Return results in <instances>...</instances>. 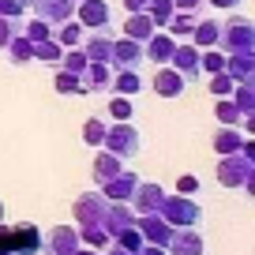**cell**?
I'll list each match as a JSON object with an SVG mask.
<instances>
[{
  "instance_id": "cell-53",
  "label": "cell",
  "mask_w": 255,
  "mask_h": 255,
  "mask_svg": "<svg viewBox=\"0 0 255 255\" xmlns=\"http://www.w3.org/2000/svg\"><path fill=\"white\" fill-rule=\"evenodd\" d=\"M75 4H79V0H75Z\"/></svg>"
},
{
  "instance_id": "cell-2",
  "label": "cell",
  "mask_w": 255,
  "mask_h": 255,
  "mask_svg": "<svg viewBox=\"0 0 255 255\" xmlns=\"http://www.w3.org/2000/svg\"><path fill=\"white\" fill-rule=\"evenodd\" d=\"M102 146H105L109 154H117L120 161H124V158H135V154L143 150V135H139L135 120H117L113 128H105Z\"/></svg>"
},
{
  "instance_id": "cell-35",
  "label": "cell",
  "mask_w": 255,
  "mask_h": 255,
  "mask_svg": "<svg viewBox=\"0 0 255 255\" xmlns=\"http://www.w3.org/2000/svg\"><path fill=\"white\" fill-rule=\"evenodd\" d=\"M102 139H105V124H102V117H90L87 124H83V143L94 146V150H102Z\"/></svg>"
},
{
  "instance_id": "cell-49",
  "label": "cell",
  "mask_w": 255,
  "mask_h": 255,
  "mask_svg": "<svg viewBox=\"0 0 255 255\" xmlns=\"http://www.w3.org/2000/svg\"><path fill=\"white\" fill-rule=\"evenodd\" d=\"M105 255H135V252H128V248H120V244H109V248H105Z\"/></svg>"
},
{
  "instance_id": "cell-36",
  "label": "cell",
  "mask_w": 255,
  "mask_h": 255,
  "mask_svg": "<svg viewBox=\"0 0 255 255\" xmlns=\"http://www.w3.org/2000/svg\"><path fill=\"white\" fill-rule=\"evenodd\" d=\"M60 53H64V49L56 45L53 38H45V41H34V60H41V64H60Z\"/></svg>"
},
{
  "instance_id": "cell-15",
  "label": "cell",
  "mask_w": 255,
  "mask_h": 255,
  "mask_svg": "<svg viewBox=\"0 0 255 255\" xmlns=\"http://www.w3.org/2000/svg\"><path fill=\"white\" fill-rule=\"evenodd\" d=\"M30 4H34V11H38L34 19H41V23H49V26L72 19V11H75V0H30Z\"/></svg>"
},
{
  "instance_id": "cell-28",
  "label": "cell",
  "mask_w": 255,
  "mask_h": 255,
  "mask_svg": "<svg viewBox=\"0 0 255 255\" xmlns=\"http://www.w3.org/2000/svg\"><path fill=\"white\" fill-rule=\"evenodd\" d=\"M244 146V135H240L237 128H218L214 131V150L218 154H237Z\"/></svg>"
},
{
  "instance_id": "cell-32",
  "label": "cell",
  "mask_w": 255,
  "mask_h": 255,
  "mask_svg": "<svg viewBox=\"0 0 255 255\" xmlns=\"http://www.w3.org/2000/svg\"><path fill=\"white\" fill-rule=\"evenodd\" d=\"M173 0H150V4H146V15H150V23L154 26H161V30H165L169 26V19H173Z\"/></svg>"
},
{
  "instance_id": "cell-44",
  "label": "cell",
  "mask_w": 255,
  "mask_h": 255,
  "mask_svg": "<svg viewBox=\"0 0 255 255\" xmlns=\"http://www.w3.org/2000/svg\"><path fill=\"white\" fill-rule=\"evenodd\" d=\"M195 191H199V176L184 173L180 180H176V195H195Z\"/></svg>"
},
{
  "instance_id": "cell-48",
  "label": "cell",
  "mask_w": 255,
  "mask_h": 255,
  "mask_svg": "<svg viewBox=\"0 0 255 255\" xmlns=\"http://www.w3.org/2000/svg\"><path fill=\"white\" fill-rule=\"evenodd\" d=\"M139 255H165V248H158V244H143V248H139Z\"/></svg>"
},
{
  "instance_id": "cell-1",
  "label": "cell",
  "mask_w": 255,
  "mask_h": 255,
  "mask_svg": "<svg viewBox=\"0 0 255 255\" xmlns=\"http://www.w3.org/2000/svg\"><path fill=\"white\" fill-rule=\"evenodd\" d=\"M252 176H255V154H222L218 161V184L222 188H248L252 191Z\"/></svg>"
},
{
  "instance_id": "cell-29",
  "label": "cell",
  "mask_w": 255,
  "mask_h": 255,
  "mask_svg": "<svg viewBox=\"0 0 255 255\" xmlns=\"http://www.w3.org/2000/svg\"><path fill=\"white\" fill-rule=\"evenodd\" d=\"M165 30L173 34L176 41H188V38H191V30H195V19H191V11H173V19H169Z\"/></svg>"
},
{
  "instance_id": "cell-23",
  "label": "cell",
  "mask_w": 255,
  "mask_h": 255,
  "mask_svg": "<svg viewBox=\"0 0 255 255\" xmlns=\"http://www.w3.org/2000/svg\"><path fill=\"white\" fill-rule=\"evenodd\" d=\"M218 34H222V23L214 19H195V30H191V45L195 49H214L218 45Z\"/></svg>"
},
{
  "instance_id": "cell-40",
  "label": "cell",
  "mask_w": 255,
  "mask_h": 255,
  "mask_svg": "<svg viewBox=\"0 0 255 255\" xmlns=\"http://www.w3.org/2000/svg\"><path fill=\"white\" fill-rule=\"evenodd\" d=\"M113 240H117L120 248H128V252H135V255H139V248L146 244V240L139 237V229H135V225H131V229H124V233H120V237H113Z\"/></svg>"
},
{
  "instance_id": "cell-12",
  "label": "cell",
  "mask_w": 255,
  "mask_h": 255,
  "mask_svg": "<svg viewBox=\"0 0 255 255\" xmlns=\"http://www.w3.org/2000/svg\"><path fill=\"white\" fill-rule=\"evenodd\" d=\"M135 225V214H131V207L128 203H109L105 207V214H102V229L109 233V240L113 237H120L124 229H131Z\"/></svg>"
},
{
  "instance_id": "cell-20",
  "label": "cell",
  "mask_w": 255,
  "mask_h": 255,
  "mask_svg": "<svg viewBox=\"0 0 255 255\" xmlns=\"http://www.w3.org/2000/svg\"><path fill=\"white\" fill-rule=\"evenodd\" d=\"M225 75L233 83H255V53H229L225 56Z\"/></svg>"
},
{
  "instance_id": "cell-46",
  "label": "cell",
  "mask_w": 255,
  "mask_h": 255,
  "mask_svg": "<svg viewBox=\"0 0 255 255\" xmlns=\"http://www.w3.org/2000/svg\"><path fill=\"white\" fill-rule=\"evenodd\" d=\"M146 4H150V0H124L128 11H146Z\"/></svg>"
},
{
  "instance_id": "cell-50",
  "label": "cell",
  "mask_w": 255,
  "mask_h": 255,
  "mask_svg": "<svg viewBox=\"0 0 255 255\" xmlns=\"http://www.w3.org/2000/svg\"><path fill=\"white\" fill-rule=\"evenodd\" d=\"M72 255H102V252H94V248H83V244H79V248H75Z\"/></svg>"
},
{
  "instance_id": "cell-37",
  "label": "cell",
  "mask_w": 255,
  "mask_h": 255,
  "mask_svg": "<svg viewBox=\"0 0 255 255\" xmlns=\"http://www.w3.org/2000/svg\"><path fill=\"white\" fill-rule=\"evenodd\" d=\"M60 68H64V72L83 75V68H87V53H83V49H64V53H60Z\"/></svg>"
},
{
  "instance_id": "cell-16",
  "label": "cell",
  "mask_w": 255,
  "mask_h": 255,
  "mask_svg": "<svg viewBox=\"0 0 255 255\" xmlns=\"http://www.w3.org/2000/svg\"><path fill=\"white\" fill-rule=\"evenodd\" d=\"M146 56H143V41H131V38H113V68H139Z\"/></svg>"
},
{
  "instance_id": "cell-4",
  "label": "cell",
  "mask_w": 255,
  "mask_h": 255,
  "mask_svg": "<svg viewBox=\"0 0 255 255\" xmlns=\"http://www.w3.org/2000/svg\"><path fill=\"white\" fill-rule=\"evenodd\" d=\"M218 45L225 49V56L229 53H255V26H252V19L233 15L229 23L222 26V34H218Z\"/></svg>"
},
{
  "instance_id": "cell-8",
  "label": "cell",
  "mask_w": 255,
  "mask_h": 255,
  "mask_svg": "<svg viewBox=\"0 0 255 255\" xmlns=\"http://www.w3.org/2000/svg\"><path fill=\"white\" fill-rule=\"evenodd\" d=\"M128 203L135 207V214H158L161 203H165V188H161V184H154V180H139Z\"/></svg>"
},
{
  "instance_id": "cell-31",
  "label": "cell",
  "mask_w": 255,
  "mask_h": 255,
  "mask_svg": "<svg viewBox=\"0 0 255 255\" xmlns=\"http://www.w3.org/2000/svg\"><path fill=\"white\" fill-rule=\"evenodd\" d=\"M53 87H56V94H64V98H79L83 94V83H79V75L75 72H56V79H53Z\"/></svg>"
},
{
  "instance_id": "cell-19",
  "label": "cell",
  "mask_w": 255,
  "mask_h": 255,
  "mask_svg": "<svg viewBox=\"0 0 255 255\" xmlns=\"http://www.w3.org/2000/svg\"><path fill=\"white\" fill-rule=\"evenodd\" d=\"M150 87H154V94H161V98H180L184 90H188V79H184L180 72H173L169 64H161Z\"/></svg>"
},
{
  "instance_id": "cell-21",
  "label": "cell",
  "mask_w": 255,
  "mask_h": 255,
  "mask_svg": "<svg viewBox=\"0 0 255 255\" xmlns=\"http://www.w3.org/2000/svg\"><path fill=\"white\" fill-rule=\"evenodd\" d=\"M229 102L237 105V113L244 117V124H252L255 120V83H233Z\"/></svg>"
},
{
  "instance_id": "cell-7",
  "label": "cell",
  "mask_w": 255,
  "mask_h": 255,
  "mask_svg": "<svg viewBox=\"0 0 255 255\" xmlns=\"http://www.w3.org/2000/svg\"><path fill=\"white\" fill-rule=\"evenodd\" d=\"M105 207H109V199H105L102 191H83L79 199H75V207H72V214H75V229H79V225H102Z\"/></svg>"
},
{
  "instance_id": "cell-30",
  "label": "cell",
  "mask_w": 255,
  "mask_h": 255,
  "mask_svg": "<svg viewBox=\"0 0 255 255\" xmlns=\"http://www.w3.org/2000/svg\"><path fill=\"white\" fill-rule=\"evenodd\" d=\"M79 244L102 252V248H109V233H105L102 225H79Z\"/></svg>"
},
{
  "instance_id": "cell-43",
  "label": "cell",
  "mask_w": 255,
  "mask_h": 255,
  "mask_svg": "<svg viewBox=\"0 0 255 255\" xmlns=\"http://www.w3.org/2000/svg\"><path fill=\"white\" fill-rule=\"evenodd\" d=\"M26 8V0H0V15L4 19H19Z\"/></svg>"
},
{
  "instance_id": "cell-3",
  "label": "cell",
  "mask_w": 255,
  "mask_h": 255,
  "mask_svg": "<svg viewBox=\"0 0 255 255\" xmlns=\"http://www.w3.org/2000/svg\"><path fill=\"white\" fill-rule=\"evenodd\" d=\"M158 214L173 229H199V222H203V207L195 203V195H165Z\"/></svg>"
},
{
  "instance_id": "cell-13",
  "label": "cell",
  "mask_w": 255,
  "mask_h": 255,
  "mask_svg": "<svg viewBox=\"0 0 255 255\" xmlns=\"http://www.w3.org/2000/svg\"><path fill=\"white\" fill-rule=\"evenodd\" d=\"M207 244H203L199 229H173V240L165 244V255H203Z\"/></svg>"
},
{
  "instance_id": "cell-41",
  "label": "cell",
  "mask_w": 255,
  "mask_h": 255,
  "mask_svg": "<svg viewBox=\"0 0 255 255\" xmlns=\"http://www.w3.org/2000/svg\"><path fill=\"white\" fill-rule=\"evenodd\" d=\"M15 34H23V15L19 19H4L0 15V49L8 45V38H15Z\"/></svg>"
},
{
  "instance_id": "cell-26",
  "label": "cell",
  "mask_w": 255,
  "mask_h": 255,
  "mask_svg": "<svg viewBox=\"0 0 255 255\" xmlns=\"http://www.w3.org/2000/svg\"><path fill=\"white\" fill-rule=\"evenodd\" d=\"M4 53H8V64H15V68H23V64H34V45H30V41L23 38V34L8 38Z\"/></svg>"
},
{
  "instance_id": "cell-5",
  "label": "cell",
  "mask_w": 255,
  "mask_h": 255,
  "mask_svg": "<svg viewBox=\"0 0 255 255\" xmlns=\"http://www.w3.org/2000/svg\"><path fill=\"white\" fill-rule=\"evenodd\" d=\"M75 23L83 30H109L113 34V8L105 0H79L75 4Z\"/></svg>"
},
{
  "instance_id": "cell-52",
  "label": "cell",
  "mask_w": 255,
  "mask_h": 255,
  "mask_svg": "<svg viewBox=\"0 0 255 255\" xmlns=\"http://www.w3.org/2000/svg\"><path fill=\"white\" fill-rule=\"evenodd\" d=\"M0 255H19V252H0Z\"/></svg>"
},
{
  "instance_id": "cell-10",
  "label": "cell",
  "mask_w": 255,
  "mask_h": 255,
  "mask_svg": "<svg viewBox=\"0 0 255 255\" xmlns=\"http://www.w3.org/2000/svg\"><path fill=\"white\" fill-rule=\"evenodd\" d=\"M169 68H173V72H180L184 79H199V49L191 45V41H176V49H173V56H169Z\"/></svg>"
},
{
  "instance_id": "cell-47",
  "label": "cell",
  "mask_w": 255,
  "mask_h": 255,
  "mask_svg": "<svg viewBox=\"0 0 255 255\" xmlns=\"http://www.w3.org/2000/svg\"><path fill=\"white\" fill-rule=\"evenodd\" d=\"M203 4H214V8H237V4H244V0H203Z\"/></svg>"
},
{
  "instance_id": "cell-33",
  "label": "cell",
  "mask_w": 255,
  "mask_h": 255,
  "mask_svg": "<svg viewBox=\"0 0 255 255\" xmlns=\"http://www.w3.org/2000/svg\"><path fill=\"white\" fill-rule=\"evenodd\" d=\"M214 117H218V124H225V128L244 124V117L237 113V105H233L229 98H218V102H214Z\"/></svg>"
},
{
  "instance_id": "cell-18",
  "label": "cell",
  "mask_w": 255,
  "mask_h": 255,
  "mask_svg": "<svg viewBox=\"0 0 255 255\" xmlns=\"http://www.w3.org/2000/svg\"><path fill=\"white\" fill-rule=\"evenodd\" d=\"M173 49H176V38H173L169 30H165V34H158V30H154L150 38L143 41V56H146L150 64H158V68H161V64H169Z\"/></svg>"
},
{
  "instance_id": "cell-11",
  "label": "cell",
  "mask_w": 255,
  "mask_h": 255,
  "mask_svg": "<svg viewBox=\"0 0 255 255\" xmlns=\"http://www.w3.org/2000/svg\"><path fill=\"white\" fill-rule=\"evenodd\" d=\"M83 53H87L90 64H113V38L109 30H94V34H83Z\"/></svg>"
},
{
  "instance_id": "cell-27",
  "label": "cell",
  "mask_w": 255,
  "mask_h": 255,
  "mask_svg": "<svg viewBox=\"0 0 255 255\" xmlns=\"http://www.w3.org/2000/svg\"><path fill=\"white\" fill-rule=\"evenodd\" d=\"M120 169H124V161H120L117 154H109V150H105V154H98V158H94L90 173H94V180H98V184H105V180H113V176H117Z\"/></svg>"
},
{
  "instance_id": "cell-17",
  "label": "cell",
  "mask_w": 255,
  "mask_h": 255,
  "mask_svg": "<svg viewBox=\"0 0 255 255\" xmlns=\"http://www.w3.org/2000/svg\"><path fill=\"white\" fill-rule=\"evenodd\" d=\"M79 83H83V94H102V90H109V83H113V64H90V60H87Z\"/></svg>"
},
{
  "instance_id": "cell-6",
  "label": "cell",
  "mask_w": 255,
  "mask_h": 255,
  "mask_svg": "<svg viewBox=\"0 0 255 255\" xmlns=\"http://www.w3.org/2000/svg\"><path fill=\"white\" fill-rule=\"evenodd\" d=\"M38 248L45 255H72L75 248H79V229H75V225H53V229H45V237L38 240Z\"/></svg>"
},
{
  "instance_id": "cell-54",
  "label": "cell",
  "mask_w": 255,
  "mask_h": 255,
  "mask_svg": "<svg viewBox=\"0 0 255 255\" xmlns=\"http://www.w3.org/2000/svg\"><path fill=\"white\" fill-rule=\"evenodd\" d=\"M26 4H30V0H26Z\"/></svg>"
},
{
  "instance_id": "cell-25",
  "label": "cell",
  "mask_w": 255,
  "mask_h": 255,
  "mask_svg": "<svg viewBox=\"0 0 255 255\" xmlns=\"http://www.w3.org/2000/svg\"><path fill=\"white\" fill-rule=\"evenodd\" d=\"M83 34H87V30H83L75 19H64V23H56L53 41H56L60 49H79V45H83Z\"/></svg>"
},
{
  "instance_id": "cell-45",
  "label": "cell",
  "mask_w": 255,
  "mask_h": 255,
  "mask_svg": "<svg viewBox=\"0 0 255 255\" xmlns=\"http://www.w3.org/2000/svg\"><path fill=\"white\" fill-rule=\"evenodd\" d=\"M173 8H176V11H199L203 0H173Z\"/></svg>"
},
{
  "instance_id": "cell-22",
  "label": "cell",
  "mask_w": 255,
  "mask_h": 255,
  "mask_svg": "<svg viewBox=\"0 0 255 255\" xmlns=\"http://www.w3.org/2000/svg\"><path fill=\"white\" fill-rule=\"evenodd\" d=\"M154 30H158V26L150 23V15H146V11H128V19H124V38H131V41H146Z\"/></svg>"
},
{
  "instance_id": "cell-39",
  "label": "cell",
  "mask_w": 255,
  "mask_h": 255,
  "mask_svg": "<svg viewBox=\"0 0 255 255\" xmlns=\"http://www.w3.org/2000/svg\"><path fill=\"white\" fill-rule=\"evenodd\" d=\"M23 38L30 41H45V38H53V26L49 23H41V19H30V23H23Z\"/></svg>"
},
{
  "instance_id": "cell-24",
  "label": "cell",
  "mask_w": 255,
  "mask_h": 255,
  "mask_svg": "<svg viewBox=\"0 0 255 255\" xmlns=\"http://www.w3.org/2000/svg\"><path fill=\"white\" fill-rule=\"evenodd\" d=\"M113 90H117L120 98H135L139 90H143V79H139V72L135 68H120L117 75H113V83H109Z\"/></svg>"
},
{
  "instance_id": "cell-34",
  "label": "cell",
  "mask_w": 255,
  "mask_h": 255,
  "mask_svg": "<svg viewBox=\"0 0 255 255\" xmlns=\"http://www.w3.org/2000/svg\"><path fill=\"white\" fill-rule=\"evenodd\" d=\"M199 72H210V75H218V72H225V56H222V49H199Z\"/></svg>"
},
{
  "instance_id": "cell-14",
  "label": "cell",
  "mask_w": 255,
  "mask_h": 255,
  "mask_svg": "<svg viewBox=\"0 0 255 255\" xmlns=\"http://www.w3.org/2000/svg\"><path fill=\"white\" fill-rule=\"evenodd\" d=\"M135 184H139V176H135V173L120 169V173L113 176V180H105L98 191H102L109 203H128V199H131V191H135Z\"/></svg>"
},
{
  "instance_id": "cell-9",
  "label": "cell",
  "mask_w": 255,
  "mask_h": 255,
  "mask_svg": "<svg viewBox=\"0 0 255 255\" xmlns=\"http://www.w3.org/2000/svg\"><path fill=\"white\" fill-rule=\"evenodd\" d=\"M135 229H139V237H143L146 244H158V248H165L169 240H173V225L161 214H135Z\"/></svg>"
},
{
  "instance_id": "cell-38",
  "label": "cell",
  "mask_w": 255,
  "mask_h": 255,
  "mask_svg": "<svg viewBox=\"0 0 255 255\" xmlns=\"http://www.w3.org/2000/svg\"><path fill=\"white\" fill-rule=\"evenodd\" d=\"M109 117H113V120H135V102L117 94V98L109 102Z\"/></svg>"
},
{
  "instance_id": "cell-42",
  "label": "cell",
  "mask_w": 255,
  "mask_h": 255,
  "mask_svg": "<svg viewBox=\"0 0 255 255\" xmlns=\"http://www.w3.org/2000/svg\"><path fill=\"white\" fill-rule=\"evenodd\" d=\"M210 94H218V98H229V94H233V79H229L225 72L210 75Z\"/></svg>"
},
{
  "instance_id": "cell-51",
  "label": "cell",
  "mask_w": 255,
  "mask_h": 255,
  "mask_svg": "<svg viewBox=\"0 0 255 255\" xmlns=\"http://www.w3.org/2000/svg\"><path fill=\"white\" fill-rule=\"evenodd\" d=\"M4 214H8V210H4V199H0V229H4Z\"/></svg>"
}]
</instances>
